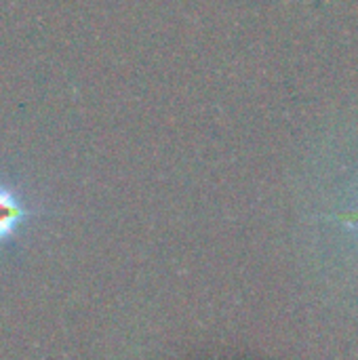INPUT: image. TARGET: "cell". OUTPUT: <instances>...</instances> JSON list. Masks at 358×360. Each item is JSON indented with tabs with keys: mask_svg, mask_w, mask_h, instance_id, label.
Masks as SVG:
<instances>
[{
	"mask_svg": "<svg viewBox=\"0 0 358 360\" xmlns=\"http://www.w3.org/2000/svg\"><path fill=\"white\" fill-rule=\"evenodd\" d=\"M25 217L27 209L17 198V194L6 186H0V243L11 238Z\"/></svg>",
	"mask_w": 358,
	"mask_h": 360,
	"instance_id": "cell-1",
	"label": "cell"
},
{
	"mask_svg": "<svg viewBox=\"0 0 358 360\" xmlns=\"http://www.w3.org/2000/svg\"><path fill=\"white\" fill-rule=\"evenodd\" d=\"M346 219H348L350 224H357V226H358V213H354V215H350V217H346Z\"/></svg>",
	"mask_w": 358,
	"mask_h": 360,
	"instance_id": "cell-2",
	"label": "cell"
}]
</instances>
